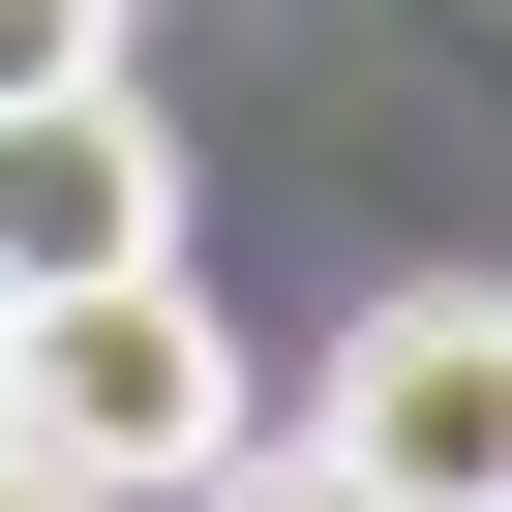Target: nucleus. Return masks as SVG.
Returning <instances> with one entry per match:
<instances>
[{"label": "nucleus", "mask_w": 512, "mask_h": 512, "mask_svg": "<svg viewBox=\"0 0 512 512\" xmlns=\"http://www.w3.org/2000/svg\"><path fill=\"white\" fill-rule=\"evenodd\" d=\"M241 452V332L181 302V272H121V302H0V482H61V512H181Z\"/></svg>", "instance_id": "f257e3e1"}, {"label": "nucleus", "mask_w": 512, "mask_h": 512, "mask_svg": "<svg viewBox=\"0 0 512 512\" xmlns=\"http://www.w3.org/2000/svg\"><path fill=\"white\" fill-rule=\"evenodd\" d=\"M362 512H512V332H482V272H422V302H362L332 332V422H302Z\"/></svg>", "instance_id": "f03ea898"}, {"label": "nucleus", "mask_w": 512, "mask_h": 512, "mask_svg": "<svg viewBox=\"0 0 512 512\" xmlns=\"http://www.w3.org/2000/svg\"><path fill=\"white\" fill-rule=\"evenodd\" d=\"M121 272H181V151H151V91H31L0 121V302H121Z\"/></svg>", "instance_id": "7ed1b4c3"}, {"label": "nucleus", "mask_w": 512, "mask_h": 512, "mask_svg": "<svg viewBox=\"0 0 512 512\" xmlns=\"http://www.w3.org/2000/svg\"><path fill=\"white\" fill-rule=\"evenodd\" d=\"M31 91H121V0H0V121Z\"/></svg>", "instance_id": "20e7f679"}, {"label": "nucleus", "mask_w": 512, "mask_h": 512, "mask_svg": "<svg viewBox=\"0 0 512 512\" xmlns=\"http://www.w3.org/2000/svg\"><path fill=\"white\" fill-rule=\"evenodd\" d=\"M181 512H362V482H332V452H272V422H241V452H211Z\"/></svg>", "instance_id": "39448f33"}, {"label": "nucleus", "mask_w": 512, "mask_h": 512, "mask_svg": "<svg viewBox=\"0 0 512 512\" xmlns=\"http://www.w3.org/2000/svg\"><path fill=\"white\" fill-rule=\"evenodd\" d=\"M0 512H61V482H0Z\"/></svg>", "instance_id": "423d86ee"}]
</instances>
